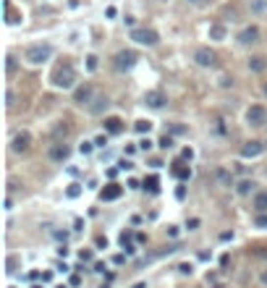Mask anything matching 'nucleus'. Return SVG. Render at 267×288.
Segmentation results:
<instances>
[{
    "label": "nucleus",
    "mask_w": 267,
    "mask_h": 288,
    "mask_svg": "<svg viewBox=\"0 0 267 288\" xmlns=\"http://www.w3.org/2000/svg\"><path fill=\"white\" fill-rule=\"evenodd\" d=\"M225 34H228V32H225V26H223V24H212V26H210V40L223 42V40H225Z\"/></svg>",
    "instance_id": "f3484780"
},
{
    "label": "nucleus",
    "mask_w": 267,
    "mask_h": 288,
    "mask_svg": "<svg viewBox=\"0 0 267 288\" xmlns=\"http://www.w3.org/2000/svg\"><path fill=\"white\" fill-rule=\"evenodd\" d=\"M92 95H95V89L89 87V84H84V87H79V89H76V95H73V102H76V105H89V102H92Z\"/></svg>",
    "instance_id": "f8f14e48"
},
{
    "label": "nucleus",
    "mask_w": 267,
    "mask_h": 288,
    "mask_svg": "<svg viewBox=\"0 0 267 288\" xmlns=\"http://www.w3.org/2000/svg\"><path fill=\"white\" fill-rule=\"evenodd\" d=\"M134 168V163H128V160H121V170H131Z\"/></svg>",
    "instance_id": "72a5a7b5"
},
{
    "label": "nucleus",
    "mask_w": 267,
    "mask_h": 288,
    "mask_svg": "<svg viewBox=\"0 0 267 288\" xmlns=\"http://www.w3.org/2000/svg\"><path fill=\"white\" fill-rule=\"evenodd\" d=\"M92 147H95V142H81L79 152H81V155H89V152H92Z\"/></svg>",
    "instance_id": "cd10ccee"
},
{
    "label": "nucleus",
    "mask_w": 267,
    "mask_h": 288,
    "mask_svg": "<svg viewBox=\"0 0 267 288\" xmlns=\"http://www.w3.org/2000/svg\"><path fill=\"white\" fill-rule=\"evenodd\" d=\"M131 40L139 42V45H147V48H155V45L160 42V34L155 32V29H147V26H134Z\"/></svg>",
    "instance_id": "7ed1b4c3"
},
{
    "label": "nucleus",
    "mask_w": 267,
    "mask_h": 288,
    "mask_svg": "<svg viewBox=\"0 0 267 288\" xmlns=\"http://www.w3.org/2000/svg\"><path fill=\"white\" fill-rule=\"evenodd\" d=\"M215 178L220 181V186H233V176H231L225 168H220V170L215 173Z\"/></svg>",
    "instance_id": "6ab92c4d"
},
{
    "label": "nucleus",
    "mask_w": 267,
    "mask_h": 288,
    "mask_svg": "<svg viewBox=\"0 0 267 288\" xmlns=\"http://www.w3.org/2000/svg\"><path fill=\"white\" fill-rule=\"evenodd\" d=\"M254 210L257 212H267V192H259L254 196Z\"/></svg>",
    "instance_id": "aec40b11"
},
{
    "label": "nucleus",
    "mask_w": 267,
    "mask_h": 288,
    "mask_svg": "<svg viewBox=\"0 0 267 288\" xmlns=\"http://www.w3.org/2000/svg\"><path fill=\"white\" fill-rule=\"evenodd\" d=\"M121 194H123V189H121L118 184H108V186H105L102 192H100V196H102L105 202H113V199H118Z\"/></svg>",
    "instance_id": "ddd939ff"
},
{
    "label": "nucleus",
    "mask_w": 267,
    "mask_h": 288,
    "mask_svg": "<svg viewBox=\"0 0 267 288\" xmlns=\"http://www.w3.org/2000/svg\"><path fill=\"white\" fill-rule=\"evenodd\" d=\"M139 149H144V152H149V149H152V142H149V139H142V142H139Z\"/></svg>",
    "instance_id": "2f4dec72"
},
{
    "label": "nucleus",
    "mask_w": 267,
    "mask_h": 288,
    "mask_svg": "<svg viewBox=\"0 0 267 288\" xmlns=\"http://www.w3.org/2000/svg\"><path fill=\"white\" fill-rule=\"evenodd\" d=\"M251 11H254V13H265L267 11V0H254V3H251Z\"/></svg>",
    "instance_id": "393cba45"
},
{
    "label": "nucleus",
    "mask_w": 267,
    "mask_h": 288,
    "mask_svg": "<svg viewBox=\"0 0 267 288\" xmlns=\"http://www.w3.org/2000/svg\"><path fill=\"white\" fill-rule=\"evenodd\" d=\"M105 131H108V134H121V131H123V120L116 118V116L105 118Z\"/></svg>",
    "instance_id": "4468645a"
},
{
    "label": "nucleus",
    "mask_w": 267,
    "mask_h": 288,
    "mask_svg": "<svg viewBox=\"0 0 267 288\" xmlns=\"http://www.w3.org/2000/svg\"><path fill=\"white\" fill-rule=\"evenodd\" d=\"M50 58H52V45H48V42L29 45V48L24 50V60L32 63V66H40V63H45V60H50Z\"/></svg>",
    "instance_id": "f03ea898"
},
{
    "label": "nucleus",
    "mask_w": 267,
    "mask_h": 288,
    "mask_svg": "<svg viewBox=\"0 0 267 288\" xmlns=\"http://www.w3.org/2000/svg\"><path fill=\"white\" fill-rule=\"evenodd\" d=\"M254 186H257L254 181H249V178H246V181H241V184L236 186V192H239L241 196H246V194H251V192H254Z\"/></svg>",
    "instance_id": "412c9836"
},
{
    "label": "nucleus",
    "mask_w": 267,
    "mask_h": 288,
    "mask_svg": "<svg viewBox=\"0 0 267 288\" xmlns=\"http://www.w3.org/2000/svg\"><path fill=\"white\" fill-rule=\"evenodd\" d=\"M134 128H136L139 134H149V131H152V123H149V120H136Z\"/></svg>",
    "instance_id": "b1692460"
},
{
    "label": "nucleus",
    "mask_w": 267,
    "mask_h": 288,
    "mask_svg": "<svg viewBox=\"0 0 267 288\" xmlns=\"http://www.w3.org/2000/svg\"><path fill=\"white\" fill-rule=\"evenodd\" d=\"M194 228H199V220H196V217H192V220H189V231H194Z\"/></svg>",
    "instance_id": "f704fd0d"
},
{
    "label": "nucleus",
    "mask_w": 267,
    "mask_h": 288,
    "mask_svg": "<svg viewBox=\"0 0 267 288\" xmlns=\"http://www.w3.org/2000/svg\"><path fill=\"white\" fill-rule=\"evenodd\" d=\"M48 155H50L52 163H66L68 155H71V147H68V144H63V142H58V144H52V147H50Z\"/></svg>",
    "instance_id": "6e6552de"
},
{
    "label": "nucleus",
    "mask_w": 267,
    "mask_h": 288,
    "mask_svg": "<svg viewBox=\"0 0 267 288\" xmlns=\"http://www.w3.org/2000/svg\"><path fill=\"white\" fill-rule=\"evenodd\" d=\"M265 173H267V170H265Z\"/></svg>",
    "instance_id": "a19ab883"
},
{
    "label": "nucleus",
    "mask_w": 267,
    "mask_h": 288,
    "mask_svg": "<svg viewBox=\"0 0 267 288\" xmlns=\"http://www.w3.org/2000/svg\"><path fill=\"white\" fill-rule=\"evenodd\" d=\"M236 40H239L241 45H254V42H259V29H257V26H246V29H241Z\"/></svg>",
    "instance_id": "9b49d317"
},
{
    "label": "nucleus",
    "mask_w": 267,
    "mask_h": 288,
    "mask_svg": "<svg viewBox=\"0 0 267 288\" xmlns=\"http://www.w3.org/2000/svg\"><path fill=\"white\" fill-rule=\"evenodd\" d=\"M160 147H163V149H170V147H173V139H170V136L165 134L163 139H160Z\"/></svg>",
    "instance_id": "c85d7f7f"
},
{
    "label": "nucleus",
    "mask_w": 267,
    "mask_h": 288,
    "mask_svg": "<svg viewBox=\"0 0 267 288\" xmlns=\"http://www.w3.org/2000/svg\"><path fill=\"white\" fill-rule=\"evenodd\" d=\"M265 97H267V84H265Z\"/></svg>",
    "instance_id": "ea45409f"
},
{
    "label": "nucleus",
    "mask_w": 267,
    "mask_h": 288,
    "mask_svg": "<svg viewBox=\"0 0 267 288\" xmlns=\"http://www.w3.org/2000/svg\"><path fill=\"white\" fill-rule=\"evenodd\" d=\"M173 176H175V178H181V181H186V178H192V168H186V165L175 163V168H173Z\"/></svg>",
    "instance_id": "a211bd4d"
},
{
    "label": "nucleus",
    "mask_w": 267,
    "mask_h": 288,
    "mask_svg": "<svg viewBox=\"0 0 267 288\" xmlns=\"http://www.w3.org/2000/svg\"><path fill=\"white\" fill-rule=\"evenodd\" d=\"M186 3H204V0H186Z\"/></svg>",
    "instance_id": "4c0bfd02"
},
{
    "label": "nucleus",
    "mask_w": 267,
    "mask_h": 288,
    "mask_svg": "<svg viewBox=\"0 0 267 288\" xmlns=\"http://www.w3.org/2000/svg\"><path fill=\"white\" fill-rule=\"evenodd\" d=\"M50 81H52L55 89H71L76 81H79V73H76V68L71 63H63V66H58L55 71H52Z\"/></svg>",
    "instance_id": "f257e3e1"
},
{
    "label": "nucleus",
    "mask_w": 267,
    "mask_h": 288,
    "mask_svg": "<svg viewBox=\"0 0 267 288\" xmlns=\"http://www.w3.org/2000/svg\"><path fill=\"white\" fill-rule=\"evenodd\" d=\"M87 68H89V71H97V55H89L87 58Z\"/></svg>",
    "instance_id": "7c9ffc66"
},
{
    "label": "nucleus",
    "mask_w": 267,
    "mask_h": 288,
    "mask_svg": "<svg viewBox=\"0 0 267 288\" xmlns=\"http://www.w3.org/2000/svg\"><path fill=\"white\" fill-rule=\"evenodd\" d=\"M262 152H265V142H259V139H251L241 147V157H259Z\"/></svg>",
    "instance_id": "1a4fd4ad"
},
{
    "label": "nucleus",
    "mask_w": 267,
    "mask_h": 288,
    "mask_svg": "<svg viewBox=\"0 0 267 288\" xmlns=\"http://www.w3.org/2000/svg\"><path fill=\"white\" fill-rule=\"evenodd\" d=\"M5 21H8V24H19V21H21V16H16V13H13V8H11L8 0H5Z\"/></svg>",
    "instance_id": "5701e85b"
},
{
    "label": "nucleus",
    "mask_w": 267,
    "mask_h": 288,
    "mask_svg": "<svg viewBox=\"0 0 267 288\" xmlns=\"http://www.w3.org/2000/svg\"><path fill=\"white\" fill-rule=\"evenodd\" d=\"M29 147H32V136H29V131H19V134L11 139V149H13L16 155L29 152Z\"/></svg>",
    "instance_id": "0eeeda50"
},
{
    "label": "nucleus",
    "mask_w": 267,
    "mask_h": 288,
    "mask_svg": "<svg viewBox=\"0 0 267 288\" xmlns=\"http://www.w3.org/2000/svg\"><path fill=\"white\" fill-rule=\"evenodd\" d=\"M144 189H147L149 194H157L160 192V181L155 176H149V178H144Z\"/></svg>",
    "instance_id": "4be33fe9"
},
{
    "label": "nucleus",
    "mask_w": 267,
    "mask_h": 288,
    "mask_svg": "<svg viewBox=\"0 0 267 288\" xmlns=\"http://www.w3.org/2000/svg\"><path fill=\"white\" fill-rule=\"evenodd\" d=\"M68 196H71V199H73V196H79L81 194V189H79V184H73V186H68V192H66Z\"/></svg>",
    "instance_id": "c756f323"
},
{
    "label": "nucleus",
    "mask_w": 267,
    "mask_h": 288,
    "mask_svg": "<svg viewBox=\"0 0 267 288\" xmlns=\"http://www.w3.org/2000/svg\"><path fill=\"white\" fill-rule=\"evenodd\" d=\"M265 68H267V58H265V55H254V58L249 60V71H254V73H262Z\"/></svg>",
    "instance_id": "2eb2a0df"
},
{
    "label": "nucleus",
    "mask_w": 267,
    "mask_h": 288,
    "mask_svg": "<svg viewBox=\"0 0 267 288\" xmlns=\"http://www.w3.org/2000/svg\"><path fill=\"white\" fill-rule=\"evenodd\" d=\"M134 288H144V283H136V286H134Z\"/></svg>",
    "instance_id": "58836bf2"
},
{
    "label": "nucleus",
    "mask_w": 267,
    "mask_h": 288,
    "mask_svg": "<svg viewBox=\"0 0 267 288\" xmlns=\"http://www.w3.org/2000/svg\"><path fill=\"white\" fill-rule=\"evenodd\" d=\"M254 225H257V228H265V231H267V215H265V212H257Z\"/></svg>",
    "instance_id": "a878e982"
},
{
    "label": "nucleus",
    "mask_w": 267,
    "mask_h": 288,
    "mask_svg": "<svg viewBox=\"0 0 267 288\" xmlns=\"http://www.w3.org/2000/svg\"><path fill=\"white\" fill-rule=\"evenodd\" d=\"M108 105H110V100H108V97H97V100H95L92 105H89V110H92L95 116H100V113H105V110H108Z\"/></svg>",
    "instance_id": "dca6fc26"
},
{
    "label": "nucleus",
    "mask_w": 267,
    "mask_h": 288,
    "mask_svg": "<svg viewBox=\"0 0 267 288\" xmlns=\"http://www.w3.org/2000/svg\"><path fill=\"white\" fill-rule=\"evenodd\" d=\"M5 71H8V73L16 71V58H13V55H5Z\"/></svg>",
    "instance_id": "bb28decb"
},
{
    "label": "nucleus",
    "mask_w": 267,
    "mask_h": 288,
    "mask_svg": "<svg viewBox=\"0 0 267 288\" xmlns=\"http://www.w3.org/2000/svg\"><path fill=\"white\" fill-rule=\"evenodd\" d=\"M136 60H139V55H136L134 50H121L116 55V68L118 71H128V68L136 66Z\"/></svg>",
    "instance_id": "423d86ee"
},
{
    "label": "nucleus",
    "mask_w": 267,
    "mask_h": 288,
    "mask_svg": "<svg viewBox=\"0 0 267 288\" xmlns=\"http://www.w3.org/2000/svg\"><path fill=\"white\" fill-rule=\"evenodd\" d=\"M5 105H8V108H13V95H11V92H5Z\"/></svg>",
    "instance_id": "c9c22d12"
},
{
    "label": "nucleus",
    "mask_w": 267,
    "mask_h": 288,
    "mask_svg": "<svg viewBox=\"0 0 267 288\" xmlns=\"http://www.w3.org/2000/svg\"><path fill=\"white\" fill-rule=\"evenodd\" d=\"M105 144H108V136H97V139H95V147H105Z\"/></svg>",
    "instance_id": "473e14b6"
},
{
    "label": "nucleus",
    "mask_w": 267,
    "mask_h": 288,
    "mask_svg": "<svg viewBox=\"0 0 267 288\" xmlns=\"http://www.w3.org/2000/svg\"><path fill=\"white\" fill-rule=\"evenodd\" d=\"M246 123H249L251 128L267 126V110L262 108V105H251V108L246 110Z\"/></svg>",
    "instance_id": "20e7f679"
},
{
    "label": "nucleus",
    "mask_w": 267,
    "mask_h": 288,
    "mask_svg": "<svg viewBox=\"0 0 267 288\" xmlns=\"http://www.w3.org/2000/svg\"><path fill=\"white\" fill-rule=\"evenodd\" d=\"M259 280H262V283L267 286V270H262V275H259Z\"/></svg>",
    "instance_id": "e433bc0d"
},
{
    "label": "nucleus",
    "mask_w": 267,
    "mask_h": 288,
    "mask_svg": "<svg viewBox=\"0 0 267 288\" xmlns=\"http://www.w3.org/2000/svg\"><path fill=\"white\" fill-rule=\"evenodd\" d=\"M194 60H196V66H202V68H215L218 66V55L210 48H199L194 52Z\"/></svg>",
    "instance_id": "39448f33"
},
{
    "label": "nucleus",
    "mask_w": 267,
    "mask_h": 288,
    "mask_svg": "<svg viewBox=\"0 0 267 288\" xmlns=\"http://www.w3.org/2000/svg\"><path fill=\"white\" fill-rule=\"evenodd\" d=\"M144 102H147V105H149V108H155V110H160V108H163V105H165L168 100H165V95H163V92H160V89H149V92H147V95H144Z\"/></svg>",
    "instance_id": "9d476101"
}]
</instances>
